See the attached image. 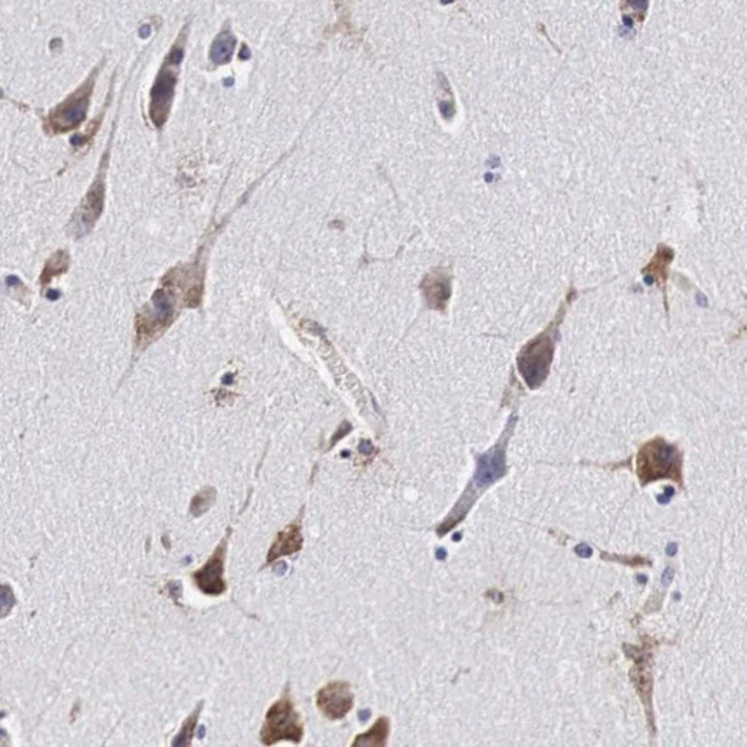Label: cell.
Returning a JSON list of instances; mask_svg holds the SVG:
<instances>
[{"label": "cell", "instance_id": "6da1fadb", "mask_svg": "<svg viewBox=\"0 0 747 747\" xmlns=\"http://www.w3.org/2000/svg\"><path fill=\"white\" fill-rule=\"evenodd\" d=\"M508 436L504 435L502 442L478 457V465L473 480L470 483L461 499L453 507L452 512L446 516L444 521L437 526L436 533L439 536H444L452 531L469 513L470 508L474 505L482 491L489 489L492 483L500 480L507 473L505 465V446Z\"/></svg>", "mask_w": 747, "mask_h": 747}, {"label": "cell", "instance_id": "7a4b0ae2", "mask_svg": "<svg viewBox=\"0 0 747 747\" xmlns=\"http://www.w3.org/2000/svg\"><path fill=\"white\" fill-rule=\"evenodd\" d=\"M303 737L301 716L296 711L287 686L276 702L268 708L261 730V741L265 746L276 745L280 741L300 744Z\"/></svg>", "mask_w": 747, "mask_h": 747}, {"label": "cell", "instance_id": "3957f363", "mask_svg": "<svg viewBox=\"0 0 747 747\" xmlns=\"http://www.w3.org/2000/svg\"><path fill=\"white\" fill-rule=\"evenodd\" d=\"M636 473L642 484L664 478L680 480L681 456L679 449L660 437L648 442L638 453Z\"/></svg>", "mask_w": 747, "mask_h": 747}, {"label": "cell", "instance_id": "277c9868", "mask_svg": "<svg viewBox=\"0 0 747 747\" xmlns=\"http://www.w3.org/2000/svg\"><path fill=\"white\" fill-rule=\"evenodd\" d=\"M554 356V339L549 330L524 346L518 357V370L527 386L539 387L548 375L549 363Z\"/></svg>", "mask_w": 747, "mask_h": 747}, {"label": "cell", "instance_id": "5b68a950", "mask_svg": "<svg viewBox=\"0 0 747 747\" xmlns=\"http://www.w3.org/2000/svg\"><path fill=\"white\" fill-rule=\"evenodd\" d=\"M229 534H231V529L215 548L214 554L206 561V564L198 570L193 571L191 574V578L194 580L196 586L206 595L218 596L227 590V583L224 580V567H225V558H227V551H228Z\"/></svg>", "mask_w": 747, "mask_h": 747}, {"label": "cell", "instance_id": "8992f818", "mask_svg": "<svg viewBox=\"0 0 747 747\" xmlns=\"http://www.w3.org/2000/svg\"><path fill=\"white\" fill-rule=\"evenodd\" d=\"M93 86L94 79L91 81V78H89L84 86H81L67 101L56 107L55 111L50 115L48 122L53 132H67L72 128H76L81 122H84L89 107L90 94Z\"/></svg>", "mask_w": 747, "mask_h": 747}, {"label": "cell", "instance_id": "52a82bcc", "mask_svg": "<svg viewBox=\"0 0 747 747\" xmlns=\"http://www.w3.org/2000/svg\"><path fill=\"white\" fill-rule=\"evenodd\" d=\"M354 706V695L346 681L327 683L316 692V707L330 720L344 719Z\"/></svg>", "mask_w": 747, "mask_h": 747}, {"label": "cell", "instance_id": "ba28073f", "mask_svg": "<svg viewBox=\"0 0 747 747\" xmlns=\"http://www.w3.org/2000/svg\"><path fill=\"white\" fill-rule=\"evenodd\" d=\"M176 81L178 76L173 70H171L169 68L162 69L151 89L150 119L158 128H160L167 120L168 112L175 97Z\"/></svg>", "mask_w": 747, "mask_h": 747}, {"label": "cell", "instance_id": "9c48e42d", "mask_svg": "<svg viewBox=\"0 0 747 747\" xmlns=\"http://www.w3.org/2000/svg\"><path fill=\"white\" fill-rule=\"evenodd\" d=\"M103 202H104V184L100 175L98 179L95 180V182L91 185L85 201L81 205L77 215L75 218V229H77L78 234H86L94 222L100 218L103 210Z\"/></svg>", "mask_w": 747, "mask_h": 747}, {"label": "cell", "instance_id": "30bf717a", "mask_svg": "<svg viewBox=\"0 0 747 747\" xmlns=\"http://www.w3.org/2000/svg\"><path fill=\"white\" fill-rule=\"evenodd\" d=\"M302 545H303V538H302L301 522H300V518H297L294 522H292L290 526H287L284 530L278 533L272 546L268 549L265 567L272 564L279 558L290 556L301 551Z\"/></svg>", "mask_w": 747, "mask_h": 747}, {"label": "cell", "instance_id": "8fae6325", "mask_svg": "<svg viewBox=\"0 0 747 747\" xmlns=\"http://www.w3.org/2000/svg\"><path fill=\"white\" fill-rule=\"evenodd\" d=\"M390 735V720L386 716H380L368 732L358 735L352 744V746H375L383 747L387 745V739Z\"/></svg>", "mask_w": 747, "mask_h": 747}, {"label": "cell", "instance_id": "7c38bea8", "mask_svg": "<svg viewBox=\"0 0 747 747\" xmlns=\"http://www.w3.org/2000/svg\"><path fill=\"white\" fill-rule=\"evenodd\" d=\"M236 39L229 32H223L219 34L210 50V57L215 64H224L227 63L234 54Z\"/></svg>", "mask_w": 747, "mask_h": 747}, {"label": "cell", "instance_id": "4fadbf2b", "mask_svg": "<svg viewBox=\"0 0 747 747\" xmlns=\"http://www.w3.org/2000/svg\"><path fill=\"white\" fill-rule=\"evenodd\" d=\"M202 706H203V702H200V704L194 708V711L189 715V717L184 721V724L180 729L179 735L175 737V739L172 741V746L187 747L191 745V739L194 737L197 721H198V717L201 714Z\"/></svg>", "mask_w": 747, "mask_h": 747}, {"label": "cell", "instance_id": "5bb4252c", "mask_svg": "<svg viewBox=\"0 0 747 747\" xmlns=\"http://www.w3.org/2000/svg\"><path fill=\"white\" fill-rule=\"evenodd\" d=\"M424 284H427L424 294L428 300V303L434 308H440L439 302H444L448 299L449 287L444 281H440L437 276L434 280H426Z\"/></svg>", "mask_w": 747, "mask_h": 747}, {"label": "cell", "instance_id": "9a60e30c", "mask_svg": "<svg viewBox=\"0 0 747 747\" xmlns=\"http://www.w3.org/2000/svg\"><path fill=\"white\" fill-rule=\"evenodd\" d=\"M214 498H215V491L212 489H205L201 491L191 502L190 505V512L194 516V517H200L202 514L205 513L212 502H214Z\"/></svg>", "mask_w": 747, "mask_h": 747}, {"label": "cell", "instance_id": "2e32d148", "mask_svg": "<svg viewBox=\"0 0 747 747\" xmlns=\"http://www.w3.org/2000/svg\"><path fill=\"white\" fill-rule=\"evenodd\" d=\"M13 604H15V596H13L11 587L7 585H3L1 586V617L3 618L11 611Z\"/></svg>", "mask_w": 747, "mask_h": 747}, {"label": "cell", "instance_id": "e0dca14e", "mask_svg": "<svg viewBox=\"0 0 747 747\" xmlns=\"http://www.w3.org/2000/svg\"><path fill=\"white\" fill-rule=\"evenodd\" d=\"M184 57V50L182 47H173V50L169 53V55L167 56V64H172V66H176L180 64V62L182 60Z\"/></svg>", "mask_w": 747, "mask_h": 747}, {"label": "cell", "instance_id": "ac0fdd59", "mask_svg": "<svg viewBox=\"0 0 747 747\" xmlns=\"http://www.w3.org/2000/svg\"><path fill=\"white\" fill-rule=\"evenodd\" d=\"M576 552H577L578 556L583 558H590L592 555V548L587 546V545H585V543H582V545L577 547V548H576Z\"/></svg>", "mask_w": 747, "mask_h": 747}, {"label": "cell", "instance_id": "d6986e66", "mask_svg": "<svg viewBox=\"0 0 747 747\" xmlns=\"http://www.w3.org/2000/svg\"><path fill=\"white\" fill-rule=\"evenodd\" d=\"M673 576H674V571L670 568L667 569V570L664 571V574H663V583H664V585L670 583L672 580H673Z\"/></svg>", "mask_w": 747, "mask_h": 747}, {"label": "cell", "instance_id": "ffe728a7", "mask_svg": "<svg viewBox=\"0 0 747 747\" xmlns=\"http://www.w3.org/2000/svg\"><path fill=\"white\" fill-rule=\"evenodd\" d=\"M85 141H86V138H85V137H81V135H78V134L73 135V137L70 138V144L73 146L84 145Z\"/></svg>", "mask_w": 747, "mask_h": 747}, {"label": "cell", "instance_id": "44dd1931", "mask_svg": "<svg viewBox=\"0 0 747 747\" xmlns=\"http://www.w3.org/2000/svg\"><path fill=\"white\" fill-rule=\"evenodd\" d=\"M150 33H151L150 25H144V26H141V29H140V37H141V38H147V37L150 35Z\"/></svg>", "mask_w": 747, "mask_h": 747}, {"label": "cell", "instance_id": "7402d4cb", "mask_svg": "<svg viewBox=\"0 0 747 747\" xmlns=\"http://www.w3.org/2000/svg\"><path fill=\"white\" fill-rule=\"evenodd\" d=\"M676 552H677V546H676L674 543H670L668 548H667V554H668L670 556H673Z\"/></svg>", "mask_w": 747, "mask_h": 747}, {"label": "cell", "instance_id": "603a6c76", "mask_svg": "<svg viewBox=\"0 0 747 747\" xmlns=\"http://www.w3.org/2000/svg\"><path fill=\"white\" fill-rule=\"evenodd\" d=\"M59 45H62V41H60V39H54V41H53V44L50 45V47H51L53 50H55L56 46Z\"/></svg>", "mask_w": 747, "mask_h": 747}, {"label": "cell", "instance_id": "cb8c5ba5", "mask_svg": "<svg viewBox=\"0 0 747 747\" xmlns=\"http://www.w3.org/2000/svg\"><path fill=\"white\" fill-rule=\"evenodd\" d=\"M205 732H206V728H205V726H200V733H198V737H200L201 739L203 738V736H205Z\"/></svg>", "mask_w": 747, "mask_h": 747}]
</instances>
